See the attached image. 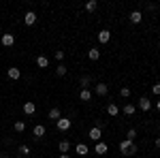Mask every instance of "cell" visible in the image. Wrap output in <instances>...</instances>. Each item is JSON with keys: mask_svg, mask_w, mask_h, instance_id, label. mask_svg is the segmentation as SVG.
<instances>
[{"mask_svg": "<svg viewBox=\"0 0 160 158\" xmlns=\"http://www.w3.org/2000/svg\"><path fill=\"white\" fill-rule=\"evenodd\" d=\"M34 111H37V105H34V103H24V113L26 115H34Z\"/></svg>", "mask_w": 160, "mask_h": 158, "instance_id": "cell-10", "label": "cell"}, {"mask_svg": "<svg viewBox=\"0 0 160 158\" xmlns=\"http://www.w3.org/2000/svg\"><path fill=\"white\" fill-rule=\"evenodd\" d=\"M75 150H77V154H79V156H86V154H88V145H83V143H79Z\"/></svg>", "mask_w": 160, "mask_h": 158, "instance_id": "cell-23", "label": "cell"}, {"mask_svg": "<svg viewBox=\"0 0 160 158\" xmlns=\"http://www.w3.org/2000/svg\"><path fill=\"white\" fill-rule=\"evenodd\" d=\"M96 7H98L96 0H88V2H86V11L88 13H94V11H96Z\"/></svg>", "mask_w": 160, "mask_h": 158, "instance_id": "cell-16", "label": "cell"}, {"mask_svg": "<svg viewBox=\"0 0 160 158\" xmlns=\"http://www.w3.org/2000/svg\"><path fill=\"white\" fill-rule=\"evenodd\" d=\"M88 58H90V60H98L100 58V49H96V47L88 49Z\"/></svg>", "mask_w": 160, "mask_h": 158, "instance_id": "cell-12", "label": "cell"}, {"mask_svg": "<svg viewBox=\"0 0 160 158\" xmlns=\"http://www.w3.org/2000/svg\"><path fill=\"white\" fill-rule=\"evenodd\" d=\"M32 133H34V137H38V139H41V137H43V135H45V126H43V124H37V126H34V130H32Z\"/></svg>", "mask_w": 160, "mask_h": 158, "instance_id": "cell-18", "label": "cell"}, {"mask_svg": "<svg viewBox=\"0 0 160 158\" xmlns=\"http://www.w3.org/2000/svg\"><path fill=\"white\" fill-rule=\"evenodd\" d=\"M58 150H60L62 154H66V152L71 150V143H68V139H62V141H60V145H58Z\"/></svg>", "mask_w": 160, "mask_h": 158, "instance_id": "cell-14", "label": "cell"}, {"mask_svg": "<svg viewBox=\"0 0 160 158\" xmlns=\"http://www.w3.org/2000/svg\"><path fill=\"white\" fill-rule=\"evenodd\" d=\"M7 75H9L11 79H19V77H22V71H19L17 66H11V69L7 71Z\"/></svg>", "mask_w": 160, "mask_h": 158, "instance_id": "cell-11", "label": "cell"}, {"mask_svg": "<svg viewBox=\"0 0 160 158\" xmlns=\"http://www.w3.org/2000/svg\"><path fill=\"white\" fill-rule=\"evenodd\" d=\"M135 111H137L135 105H130V103H128V105H124V115H135Z\"/></svg>", "mask_w": 160, "mask_h": 158, "instance_id": "cell-20", "label": "cell"}, {"mask_svg": "<svg viewBox=\"0 0 160 158\" xmlns=\"http://www.w3.org/2000/svg\"><path fill=\"white\" fill-rule=\"evenodd\" d=\"M156 107H158V111H160V98H158V103H156Z\"/></svg>", "mask_w": 160, "mask_h": 158, "instance_id": "cell-32", "label": "cell"}, {"mask_svg": "<svg viewBox=\"0 0 160 158\" xmlns=\"http://www.w3.org/2000/svg\"><path fill=\"white\" fill-rule=\"evenodd\" d=\"M107 113H109V115H118V113H120V109H118V105H115V103H111V105H107Z\"/></svg>", "mask_w": 160, "mask_h": 158, "instance_id": "cell-22", "label": "cell"}, {"mask_svg": "<svg viewBox=\"0 0 160 158\" xmlns=\"http://www.w3.org/2000/svg\"><path fill=\"white\" fill-rule=\"evenodd\" d=\"M13 128H15V133H24V130H26V122L24 120H17L15 124H13Z\"/></svg>", "mask_w": 160, "mask_h": 158, "instance_id": "cell-17", "label": "cell"}, {"mask_svg": "<svg viewBox=\"0 0 160 158\" xmlns=\"http://www.w3.org/2000/svg\"><path fill=\"white\" fill-rule=\"evenodd\" d=\"M60 158H71V156H68V154H60Z\"/></svg>", "mask_w": 160, "mask_h": 158, "instance_id": "cell-31", "label": "cell"}, {"mask_svg": "<svg viewBox=\"0 0 160 158\" xmlns=\"http://www.w3.org/2000/svg\"><path fill=\"white\" fill-rule=\"evenodd\" d=\"M37 66L38 69H47V66H49V60H47L45 56H38L37 58Z\"/></svg>", "mask_w": 160, "mask_h": 158, "instance_id": "cell-13", "label": "cell"}, {"mask_svg": "<svg viewBox=\"0 0 160 158\" xmlns=\"http://www.w3.org/2000/svg\"><path fill=\"white\" fill-rule=\"evenodd\" d=\"M34 22H37V13H34V11H28L24 15V24L26 26H34Z\"/></svg>", "mask_w": 160, "mask_h": 158, "instance_id": "cell-4", "label": "cell"}, {"mask_svg": "<svg viewBox=\"0 0 160 158\" xmlns=\"http://www.w3.org/2000/svg\"><path fill=\"white\" fill-rule=\"evenodd\" d=\"M154 143H156V147H158V150H160V137H158V139H156V141H154Z\"/></svg>", "mask_w": 160, "mask_h": 158, "instance_id": "cell-30", "label": "cell"}, {"mask_svg": "<svg viewBox=\"0 0 160 158\" xmlns=\"http://www.w3.org/2000/svg\"><path fill=\"white\" fill-rule=\"evenodd\" d=\"M152 92H154L156 96H160V81H158V84H154V85H152Z\"/></svg>", "mask_w": 160, "mask_h": 158, "instance_id": "cell-29", "label": "cell"}, {"mask_svg": "<svg viewBox=\"0 0 160 158\" xmlns=\"http://www.w3.org/2000/svg\"><path fill=\"white\" fill-rule=\"evenodd\" d=\"M94 92H96L98 96H105V94L109 92V88H107V84H96V88H94Z\"/></svg>", "mask_w": 160, "mask_h": 158, "instance_id": "cell-9", "label": "cell"}, {"mask_svg": "<svg viewBox=\"0 0 160 158\" xmlns=\"http://www.w3.org/2000/svg\"><path fill=\"white\" fill-rule=\"evenodd\" d=\"M17 154H19V156H28V154H30V147H28V145H19Z\"/></svg>", "mask_w": 160, "mask_h": 158, "instance_id": "cell-25", "label": "cell"}, {"mask_svg": "<svg viewBox=\"0 0 160 158\" xmlns=\"http://www.w3.org/2000/svg\"><path fill=\"white\" fill-rule=\"evenodd\" d=\"M96 38H98V43H102V45H105V43H109L111 32H109V30H100V32H98V37H96Z\"/></svg>", "mask_w": 160, "mask_h": 158, "instance_id": "cell-7", "label": "cell"}, {"mask_svg": "<svg viewBox=\"0 0 160 158\" xmlns=\"http://www.w3.org/2000/svg\"><path fill=\"white\" fill-rule=\"evenodd\" d=\"M60 118H62V115H60V109H58V107H53V109L49 111V120H56V122H58Z\"/></svg>", "mask_w": 160, "mask_h": 158, "instance_id": "cell-21", "label": "cell"}, {"mask_svg": "<svg viewBox=\"0 0 160 158\" xmlns=\"http://www.w3.org/2000/svg\"><path fill=\"white\" fill-rule=\"evenodd\" d=\"M56 75H58V77H64V75H66V66H64V64H58V69H56Z\"/></svg>", "mask_w": 160, "mask_h": 158, "instance_id": "cell-26", "label": "cell"}, {"mask_svg": "<svg viewBox=\"0 0 160 158\" xmlns=\"http://www.w3.org/2000/svg\"><path fill=\"white\" fill-rule=\"evenodd\" d=\"M139 109L149 111V109H152V100H149L148 96H141V98H139Z\"/></svg>", "mask_w": 160, "mask_h": 158, "instance_id": "cell-5", "label": "cell"}, {"mask_svg": "<svg viewBox=\"0 0 160 158\" xmlns=\"http://www.w3.org/2000/svg\"><path fill=\"white\" fill-rule=\"evenodd\" d=\"M100 137H102V128H100V126H94V128L90 130V139L98 143V141H100Z\"/></svg>", "mask_w": 160, "mask_h": 158, "instance_id": "cell-3", "label": "cell"}, {"mask_svg": "<svg viewBox=\"0 0 160 158\" xmlns=\"http://www.w3.org/2000/svg\"><path fill=\"white\" fill-rule=\"evenodd\" d=\"M126 139H128V141H132V143H135V139H137V130H135V128H130V130H128V133H126Z\"/></svg>", "mask_w": 160, "mask_h": 158, "instance_id": "cell-24", "label": "cell"}, {"mask_svg": "<svg viewBox=\"0 0 160 158\" xmlns=\"http://www.w3.org/2000/svg\"><path fill=\"white\" fill-rule=\"evenodd\" d=\"M128 19H130L132 24H139V22L143 19V15H141V11H130V15H128Z\"/></svg>", "mask_w": 160, "mask_h": 158, "instance_id": "cell-8", "label": "cell"}, {"mask_svg": "<svg viewBox=\"0 0 160 158\" xmlns=\"http://www.w3.org/2000/svg\"><path fill=\"white\" fill-rule=\"evenodd\" d=\"M0 43H2L4 47H11L13 43H15V37H13V34H2V37H0Z\"/></svg>", "mask_w": 160, "mask_h": 158, "instance_id": "cell-6", "label": "cell"}, {"mask_svg": "<svg viewBox=\"0 0 160 158\" xmlns=\"http://www.w3.org/2000/svg\"><path fill=\"white\" fill-rule=\"evenodd\" d=\"M120 96L128 98V96H130V90H128V88H120Z\"/></svg>", "mask_w": 160, "mask_h": 158, "instance_id": "cell-28", "label": "cell"}, {"mask_svg": "<svg viewBox=\"0 0 160 158\" xmlns=\"http://www.w3.org/2000/svg\"><path fill=\"white\" fill-rule=\"evenodd\" d=\"M120 152L126 154V156H130V154H137V145L132 141H128V139H124L122 143H120Z\"/></svg>", "mask_w": 160, "mask_h": 158, "instance_id": "cell-1", "label": "cell"}, {"mask_svg": "<svg viewBox=\"0 0 160 158\" xmlns=\"http://www.w3.org/2000/svg\"><path fill=\"white\" fill-rule=\"evenodd\" d=\"M107 150H109V147H107L105 141H98V143H96V154H107Z\"/></svg>", "mask_w": 160, "mask_h": 158, "instance_id": "cell-19", "label": "cell"}, {"mask_svg": "<svg viewBox=\"0 0 160 158\" xmlns=\"http://www.w3.org/2000/svg\"><path fill=\"white\" fill-rule=\"evenodd\" d=\"M90 84H92V77H90V75H86V77H81V85H83V88H88Z\"/></svg>", "mask_w": 160, "mask_h": 158, "instance_id": "cell-27", "label": "cell"}, {"mask_svg": "<svg viewBox=\"0 0 160 158\" xmlns=\"http://www.w3.org/2000/svg\"><path fill=\"white\" fill-rule=\"evenodd\" d=\"M56 126H58V130H62V133H66L71 126H73V122L68 120V118H60V120L56 122Z\"/></svg>", "mask_w": 160, "mask_h": 158, "instance_id": "cell-2", "label": "cell"}, {"mask_svg": "<svg viewBox=\"0 0 160 158\" xmlns=\"http://www.w3.org/2000/svg\"><path fill=\"white\" fill-rule=\"evenodd\" d=\"M79 98H81V100H83V103H88V100H90V98H92V92H90V90H88V88H83V90H81V92H79Z\"/></svg>", "mask_w": 160, "mask_h": 158, "instance_id": "cell-15", "label": "cell"}]
</instances>
